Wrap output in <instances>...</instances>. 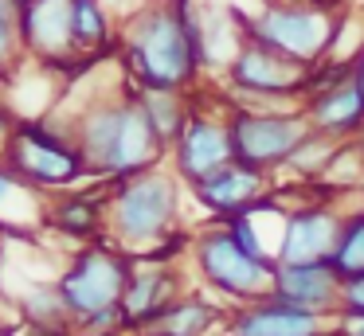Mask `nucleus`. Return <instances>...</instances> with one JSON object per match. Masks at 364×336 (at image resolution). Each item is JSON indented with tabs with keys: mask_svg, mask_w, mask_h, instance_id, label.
I'll use <instances>...</instances> for the list:
<instances>
[{
	"mask_svg": "<svg viewBox=\"0 0 364 336\" xmlns=\"http://www.w3.org/2000/svg\"><path fill=\"white\" fill-rule=\"evenodd\" d=\"M329 266L341 281L364 278V207L345 211V227H341V239L329 254Z\"/></svg>",
	"mask_w": 364,
	"mask_h": 336,
	"instance_id": "24",
	"label": "nucleus"
},
{
	"mask_svg": "<svg viewBox=\"0 0 364 336\" xmlns=\"http://www.w3.org/2000/svg\"><path fill=\"white\" fill-rule=\"evenodd\" d=\"M129 336H168V332H161V328H141V332H129Z\"/></svg>",
	"mask_w": 364,
	"mask_h": 336,
	"instance_id": "33",
	"label": "nucleus"
},
{
	"mask_svg": "<svg viewBox=\"0 0 364 336\" xmlns=\"http://www.w3.org/2000/svg\"><path fill=\"white\" fill-rule=\"evenodd\" d=\"M188 289L184 281V266L173 262H145L134 258V273L122 293V313H126V332H141V328H157L165 309Z\"/></svg>",
	"mask_w": 364,
	"mask_h": 336,
	"instance_id": "11",
	"label": "nucleus"
},
{
	"mask_svg": "<svg viewBox=\"0 0 364 336\" xmlns=\"http://www.w3.org/2000/svg\"><path fill=\"white\" fill-rule=\"evenodd\" d=\"M353 78L360 82V90H364V47H360V55L353 59Z\"/></svg>",
	"mask_w": 364,
	"mask_h": 336,
	"instance_id": "32",
	"label": "nucleus"
},
{
	"mask_svg": "<svg viewBox=\"0 0 364 336\" xmlns=\"http://www.w3.org/2000/svg\"><path fill=\"white\" fill-rule=\"evenodd\" d=\"M337 145H341L337 137L309 129L306 137L298 141V148L286 156V164H282L286 176H290L294 184H317V180L325 176V168H329V161H333V153H337Z\"/></svg>",
	"mask_w": 364,
	"mask_h": 336,
	"instance_id": "23",
	"label": "nucleus"
},
{
	"mask_svg": "<svg viewBox=\"0 0 364 336\" xmlns=\"http://www.w3.org/2000/svg\"><path fill=\"white\" fill-rule=\"evenodd\" d=\"M28 192H32V188H28L9 164L0 161V223H4V207L12 203V195H28Z\"/></svg>",
	"mask_w": 364,
	"mask_h": 336,
	"instance_id": "28",
	"label": "nucleus"
},
{
	"mask_svg": "<svg viewBox=\"0 0 364 336\" xmlns=\"http://www.w3.org/2000/svg\"><path fill=\"white\" fill-rule=\"evenodd\" d=\"M317 188H321L325 195H341V192H356V188H364V153L356 141H341L337 153H333L329 168H325V176L317 180Z\"/></svg>",
	"mask_w": 364,
	"mask_h": 336,
	"instance_id": "25",
	"label": "nucleus"
},
{
	"mask_svg": "<svg viewBox=\"0 0 364 336\" xmlns=\"http://www.w3.org/2000/svg\"><path fill=\"white\" fill-rule=\"evenodd\" d=\"M345 211L333 200L317 203H298L286 215L282 231V250H278V266H309V262H329L333 246L345 227Z\"/></svg>",
	"mask_w": 364,
	"mask_h": 336,
	"instance_id": "10",
	"label": "nucleus"
},
{
	"mask_svg": "<svg viewBox=\"0 0 364 336\" xmlns=\"http://www.w3.org/2000/svg\"><path fill=\"white\" fill-rule=\"evenodd\" d=\"M228 313H231V305L208 297L204 289H184V293L165 309V317L157 320V328L168 336H223Z\"/></svg>",
	"mask_w": 364,
	"mask_h": 336,
	"instance_id": "18",
	"label": "nucleus"
},
{
	"mask_svg": "<svg viewBox=\"0 0 364 336\" xmlns=\"http://www.w3.org/2000/svg\"><path fill=\"white\" fill-rule=\"evenodd\" d=\"M223 336H333V317L294 309L278 297H267V301L231 309Z\"/></svg>",
	"mask_w": 364,
	"mask_h": 336,
	"instance_id": "15",
	"label": "nucleus"
},
{
	"mask_svg": "<svg viewBox=\"0 0 364 336\" xmlns=\"http://www.w3.org/2000/svg\"><path fill=\"white\" fill-rule=\"evenodd\" d=\"M270 297L294 305V309L333 317L341 309V278L333 273L329 262L274 266V289H270Z\"/></svg>",
	"mask_w": 364,
	"mask_h": 336,
	"instance_id": "17",
	"label": "nucleus"
},
{
	"mask_svg": "<svg viewBox=\"0 0 364 336\" xmlns=\"http://www.w3.org/2000/svg\"><path fill=\"white\" fill-rule=\"evenodd\" d=\"M188 192L215 223H223V219L243 215V211H251L259 200H267V195L274 192V180H270V172H259V168H251V164L231 161L228 168H220L215 176H208L204 184L188 188Z\"/></svg>",
	"mask_w": 364,
	"mask_h": 336,
	"instance_id": "13",
	"label": "nucleus"
},
{
	"mask_svg": "<svg viewBox=\"0 0 364 336\" xmlns=\"http://www.w3.org/2000/svg\"><path fill=\"white\" fill-rule=\"evenodd\" d=\"M306 78H309V67H301V63L270 51V47L259 43V39H243L239 55L231 59V67L223 70V90L286 94V98L306 102Z\"/></svg>",
	"mask_w": 364,
	"mask_h": 336,
	"instance_id": "9",
	"label": "nucleus"
},
{
	"mask_svg": "<svg viewBox=\"0 0 364 336\" xmlns=\"http://www.w3.org/2000/svg\"><path fill=\"white\" fill-rule=\"evenodd\" d=\"M71 23L79 55H95V59L118 55V23H114L106 0H71Z\"/></svg>",
	"mask_w": 364,
	"mask_h": 336,
	"instance_id": "20",
	"label": "nucleus"
},
{
	"mask_svg": "<svg viewBox=\"0 0 364 336\" xmlns=\"http://www.w3.org/2000/svg\"><path fill=\"white\" fill-rule=\"evenodd\" d=\"M333 336H364V313L360 309H337L333 313Z\"/></svg>",
	"mask_w": 364,
	"mask_h": 336,
	"instance_id": "29",
	"label": "nucleus"
},
{
	"mask_svg": "<svg viewBox=\"0 0 364 336\" xmlns=\"http://www.w3.org/2000/svg\"><path fill=\"white\" fill-rule=\"evenodd\" d=\"M129 273H134V254H126L110 234H102L95 242H82L67 258V266L55 273V286L63 293L67 313L75 320H82L98 309L122 305Z\"/></svg>",
	"mask_w": 364,
	"mask_h": 336,
	"instance_id": "6",
	"label": "nucleus"
},
{
	"mask_svg": "<svg viewBox=\"0 0 364 336\" xmlns=\"http://www.w3.org/2000/svg\"><path fill=\"white\" fill-rule=\"evenodd\" d=\"M12 328L16 325H4V320H0V336H12Z\"/></svg>",
	"mask_w": 364,
	"mask_h": 336,
	"instance_id": "36",
	"label": "nucleus"
},
{
	"mask_svg": "<svg viewBox=\"0 0 364 336\" xmlns=\"http://www.w3.org/2000/svg\"><path fill=\"white\" fill-rule=\"evenodd\" d=\"M24 43H20V8L0 0V75H16L24 67Z\"/></svg>",
	"mask_w": 364,
	"mask_h": 336,
	"instance_id": "26",
	"label": "nucleus"
},
{
	"mask_svg": "<svg viewBox=\"0 0 364 336\" xmlns=\"http://www.w3.org/2000/svg\"><path fill=\"white\" fill-rule=\"evenodd\" d=\"M118 63L141 90H196L200 86V4L145 0L118 28Z\"/></svg>",
	"mask_w": 364,
	"mask_h": 336,
	"instance_id": "1",
	"label": "nucleus"
},
{
	"mask_svg": "<svg viewBox=\"0 0 364 336\" xmlns=\"http://www.w3.org/2000/svg\"><path fill=\"white\" fill-rule=\"evenodd\" d=\"M188 262L196 270V278L220 297L223 305L239 309V305H255L267 301L274 289V266L278 262H262V258L247 254L231 231L223 223H208L192 234V250Z\"/></svg>",
	"mask_w": 364,
	"mask_h": 336,
	"instance_id": "5",
	"label": "nucleus"
},
{
	"mask_svg": "<svg viewBox=\"0 0 364 336\" xmlns=\"http://www.w3.org/2000/svg\"><path fill=\"white\" fill-rule=\"evenodd\" d=\"M16 320H20V328H75V317L67 313L55 278L32 281L28 289H20L16 293Z\"/></svg>",
	"mask_w": 364,
	"mask_h": 336,
	"instance_id": "21",
	"label": "nucleus"
},
{
	"mask_svg": "<svg viewBox=\"0 0 364 336\" xmlns=\"http://www.w3.org/2000/svg\"><path fill=\"white\" fill-rule=\"evenodd\" d=\"M137 98H141V109L149 117L157 141L165 148H173L184 121H188V114H192V90L188 94L184 90H137Z\"/></svg>",
	"mask_w": 364,
	"mask_h": 336,
	"instance_id": "22",
	"label": "nucleus"
},
{
	"mask_svg": "<svg viewBox=\"0 0 364 336\" xmlns=\"http://www.w3.org/2000/svg\"><path fill=\"white\" fill-rule=\"evenodd\" d=\"M126 4H129V8H137V4H145V0H126Z\"/></svg>",
	"mask_w": 364,
	"mask_h": 336,
	"instance_id": "39",
	"label": "nucleus"
},
{
	"mask_svg": "<svg viewBox=\"0 0 364 336\" xmlns=\"http://www.w3.org/2000/svg\"><path fill=\"white\" fill-rule=\"evenodd\" d=\"M20 43L28 63H59L75 51V23H71V0H32L20 8Z\"/></svg>",
	"mask_w": 364,
	"mask_h": 336,
	"instance_id": "14",
	"label": "nucleus"
},
{
	"mask_svg": "<svg viewBox=\"0 0 364 336\" xmlns=\"http://www.w3.org/2000/svg\"><path fill=\"white\" fill-rule=\"evenodd\" d=\"M345 16L333 12L329 4H309V0H267L259 12L243 16V36L267 43L270 51L317 67L329 59L337 31Z\"/></svg>",
	"mask_w": 364,
	"mask_h": 336,
	"instance_id": "4",
	"label": "nucleus"
},
{
	"mask_svg": "<svg viewBox=\"0 0 364 336\" xmlns=\"http://www.w3.org/2000/svg\"><path fill=\"white\" fill-rule=\"evenodd\" d=\"M223 109H228V133L235 161L251 164L259 172H270V176L282 168L286 156L309 133L306 109H298V114H251V109H231V106Z\"/></svg>",
	"mask_w": 364,
	"mask_h": 336,
	"instance_id": "7",
	"label": "nucleus"
},
{
	"mask_svg": "<svg viewBox=\"0 0 364 336\" xmlns=\"http://www.w3.org/2000/svg\"><path fill=\"white\" fill-rule=\"evenodd\" d=\"M0 281H4V239H0Z\"/></svg>",
	"mask_w": 364,
	"mask_h": 336,
	"instance_id": "35",
	"label": "nucleus"
},
{
	"mask_svg": "<svg viewBox=\"0 0 364 336\" xmlns=\"http://www.w3.org/2000/svg\"><path fill=\"white\" fill-rule=\"evenodd\" d=\"M12 4H16V8H28V4H32V0H12Z\"/></svg>",
	"mask_w": 364,
	"mask_h": 336,
	"instance_id": "38",
	"label": "nucleus"
},
{
	"mask_svg": "<svg viewBox=\"0 0 364 336\" xmlns=\"http://www.w3.org/2000/svg\"><path fill=\"white\" fill-rule=\"evenodd\" d=\"M168 161H173V172L181 176L184 188H196L208 176H215L220 168H228L235 161V153H231V133H228V109L223 106L220 109L192 106L176 145L168 148Z\"/></svg>",
	"mask_w": 364,
	"mask_h": 336,
	"instance_id": "8",
	"label": "nucleus"
},
{
	"mask_svg": "<svg viewBox=\"0 0 364 336\" xmlns=\"http://www.w3.org/2000/svg\"><path fill=\"white\" fill-rule=\"evenodd\" d=\"M16 125H20L16 106L9 102V90H0V153L9 148V141H12V133H16Z\"/></svg>",
	"mask_w": 364,
	"mask_h": 336,
	"instance_id": "30",
	"label": "nucleus"
},
{
	"mask_svg": "<svg viewBox=\"0 0 364 336\" xmlns=\"http://www.w3.org/2000/svg\"><path fill=\"white\" fill-rule=\"evenodd\" d=\"M0 161L40 195H55L90 180L87 161H82L79 141H75V129H71V114L59 117L55 109L43 117H20Z\"/></svg>",
	"mask_w": 364,
	"mask_h": 336,
	"instance_id": "3",
	"label": "nucleus"
},
{
	"mask_svg": "<svg viewBox=\"0 0 364 336\" xmlns=\"http://www.w3.org/2000/svg\"><path fill=\"white\" fill-rule=\"evenodd\" d=\"M106 211H110V184L90 180V188H67L43 200V227L63 239L95 242L106 234Z\"/></svg>",
	"mask_w": 364,
	"mask_h": 336,
	"instance_id": "12",
	"label": "nucleus"
},
{
	"mask_svg": "<svg viewBox=\"0 0 364 336\" xmlns=\"http://www.w3.org/2000/svg\"><path fill=\"white\" fill-rule=\"evenodd\" d=\"M301 109H306L309 129L329 133L337 141H353L364 125V90L353 78V70H348L345 78H337V82L321 86L317 94H309Z\"/></svg>",
	"mask_w": 364,
	"mask_h": 336,
	"instance_id": "16",
	"label": "nucleus"
},
{
	"mask_svg": "<svg viewBox=\"0 0 364 336\" xmlns=\"http://www.w3.org/2000/svg\"><path fill=\"white\" fill-rule=\"evenodd\" d=\"M341 309H360L364 313V278L341 281Z\"/></svg>",
	"mask_w": 364,
	"mask_h": 336,
	"instance_id": "31",
	"label": "nucleus"
},
{
	"mask_svg": "<svg viewBox=\"0 0 364 336\" xmlns=\"http://www.w3.org/2000/svg\"><path fill=\"white\" fill-rule=\"evenodd\" d=\"M75 332H126V313H122V305L98 309V313H90V317L75 320Z\"/></svg>",
	"mask_w": 364,
	"mask_h": 336,
	"instance_id": "27",
	"label": "nucleus"
},
{
	"mask_svg": "<svg viewBox=\"0 0 364 336\" xmlns=\"http://www.w3.org/2000/svg\"><path fill=\"white\" fill-rule=\"evenodd\" d=\"M243 12L235 8H204L200 4V67L204 70H223L243 47Z\"/></svg>",
	"mask_w": 364,
	"mask_h": 336,
	"instance_id": "19",
	"label": "nucleus"
},
{
	"mask_svg": "<svg viewBox=\"0 0 364 336\" xmlns=\"http://www.w3.org/2000/svg\"><path fill=\"white\" fill-rule=\"evenodd\" d=\"M184 211V184L173 168L134 172L126 180L110 184V211H106V234L118 242L126 254H145L157 246L168 231L181 227Z\"/></svg>",
	"mask_w": 364,
	"mask_h": 336,
	"instance_id": "2",
	"label": "nucleus"
},
{
	"mask_svg": "<svg viewBox=\"0 0 364 336\" xmlns=\"http://www.w3.org/2000/svg\"><path fill=\"white\" fill-rule=\"evenodd\" d=\"M353 141H356V145H360V153H364V125H360V133H356Z\"/></svg>",
	"mask_w": 364,
	"mask_h": 336,
	"instance_id": "37",
	"label": "nucleus"
},
{
	"mask_svg": "<svg viewBox=\"0 0 364 336\" xmlns=\"http://www.w3.org/2000/svg\"><path fill=\"white\" fill-rule=\"evenodd\" d=\"M75 336H129V332H75Z\"/></svg>",
	"mask_w": 364,
	"mask_h": 336,
	"instance_id": "34",
	"label": "nucleus"
}]
</instances>
